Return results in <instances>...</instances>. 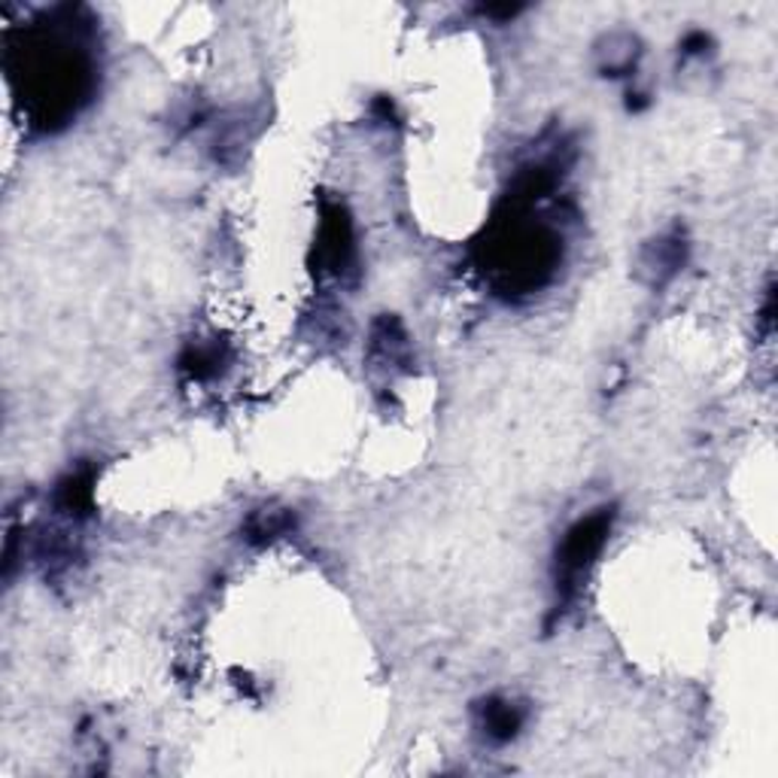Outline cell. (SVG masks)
Masks as SVG:
<instances>
[{
  "instance_id": "6",
  "label": "cell",
  "mask_w": 778,
  "mask_h": 778,
  "mask_svg": "<svg viewBox=\"0 0 778 778\" xmlns=\"http://www.w3.org/2000/svg\"><path fill=\"white\" fill-rule=\"evenodd\" d=\"M226 347L219 341H198L186 347V353L180 356V371L189 375L192 380H210L217 378L222 366H226Z\"/></svg>"
},
{
  "instance_id": "9",
  "label": "cell",
  "mask_w": 778,
  "mask_h": 778,
  "mask_svg": "<svg viewBox=\"0 0 778 778\" xmlns=\"http://www.w3.org/2000/svg\"><path fill=\"white\" fill-rule=\"evenodd\" d=\"M645 265L657 275V280L672 277L685 265V241L681 238H660V241H654V247L645 256Z\"/></svg>"
},
{
  "instance_id": "3",
  "label": "cell",
  "mask_w": 778,
  "mask_h": 778,
  "mask_svg": "<svg viewBox=\"0 0 778 778\" xmlns=\"http://www.w3.org/2000/svg\"><path fill=\"white\" fill-rule=\"evenodd\" d=\"M611 523H615V511L611 508H599L594 515L581 517L566 532L560 550H557V594H560L562 602H572L575 599L587 569L596 562L599 550L606 548Z\"/></svg>"
},
{
  "instance_id": "8",
  "label": "cell",
  "mask_w": 778,
  "mask_h": 778,
  "mask_svg": "<svg viewBox=\"0 0 778 778\" xmlns=\"http://www.w3.org/2000/svg\"><path fill=\"white\" fill-rule=\"evenodd\" d=\"M296 527V517L289 515V511H268V508H262V511H256V515L247 520V538H250L252 545H265V541H275V538L287 536L289 529Z\"/></svg>"
},
{
  "instance_id": "4",
  "label": "cell",
  "mask_w": 778,
  "mask_h": 778,
  "mask_svg": "<svg viewBox=\"0 0 778 778\" xmlns=\"http://www.w3.org/2000/svg\"><path fill=\"white\" fill-rule=\"evenodd\" d=\"M322 271L343 275L347 265L353 262V222L343 213V207L326 205L322 210V231L317 243Z\"/></svg>"
},
{
  "instance_id": "1",
  "label": "cell",
  "mask_w": 778,
  "mask_h": 778,
  "mask_svg": "<svg viewBox=\"0 0 778 778\" xmlns=\"http://www.w3.org/2000/svg\"><path fill=\"white\" fill-rule=\"evenodd\" d=\"M89 86L92 70L80 47L61 43L58 37H37V47L24 49V92L43 126L77 113Z\"/></svg>"
},
{
  "instance_id": "7",
  "label": "cell",
  "mask_w": 778,
  "mask_h": 778,
  "mask_svg": "<svg viewBox=\"0 0 778 778\" xmlns=\"http://www.w3.org/2000/svg\"><path fill=\"white\" fill-rule=\"evenodd\" d=\"M94 471L80 469L68 475L64 481L58 483L56 502L58 508L70 517H86L92 511V492H94Z\"/></svg>"
},
{
  "instance_id": "5",
  "label": "cell",
  "mask_w": 778,
  "mask_h": 778,
  "mask_svg": "<svg viewBox=\"0 0 778 778\" xmlns=\"http://www.w3.org/2000/svg\"><path fill=\"white\" fill-rule=\"evenodd\" d=\"M527 724V709L515 699L492 697L481 706V730L492 742H511Z\"/></svg>"
},
{
  "instance_id": "10",
  "label": "cell",
  "mask_w": 778,
  "mask_h": 778,
  "mask_svg": "<svg viewBox=\"0 0 778 778\" xmlns=\"http://www.w3.org/2000/svg\"><path fill=\"white\" fill-rule=\"evenodd\" d=\"M706 47H709V37L702 34V31H697V34H690L685 40V52H690V56H697V52H702Z\"/></svg>"
},
{
  "instance_id": "2",
  "label": "cell",
  "mask_w": 778,
  "mask_h": 778,
  "mask_svg": "<svg viewBox=\"0 0 778 778\" xmlns=\"http://www.w3.org/2000/svg\"><path fill=\"white\" fill-rule=\"evenodd\" d=\"M496 280L511 292H529L541 287L560 259V241L545 226L520 222V207L505 201V213L492 226V241L487 243Z\"/></svg>"
}]
</instances>
